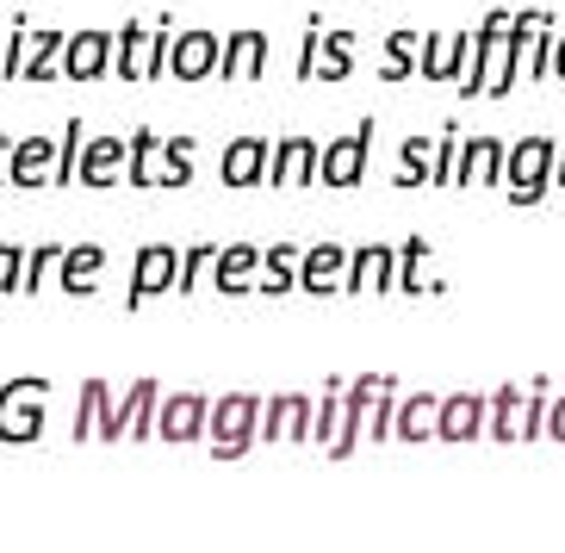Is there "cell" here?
Listing matches in <instances>:
<instances>
[{
	"label": "cell",
	"mask_w": 565,
	"mask_h": 553,
	"mask_svg": "<svg viewBox=\"0 0 565 553\" xmlns=\"http://www.w3.org/2000/svg\"><path fill=\"white\" fill-rule=\"evenodd\" d=\"M392 417H398V392L366 411V442H380V448H385V436H392Z\"/></svg>",
	"instance_id": "60d3db41"
},
{
	"label": "cell",
	"mask_w": 565,
	"mask_h": 553,
	"mask_svg": "<svg viewBox=\"0 0 565 553\" xmlns=\"http://www.w3.org/2000/svg\"><path fill=\"white\" fill-rule=\"evenodd\" d=\"M503 174V143L498 137H460V162H454V187H479Z\"/></svg>",
	"instance_id": "cb8c5ba5"
},
{
	"label": "cell",
	"mask_w": 565,
	"mask_h": 553,
	"mask_svg": "<svg viewBox=\"0 0 565 553\" xmlns=\"http://www.w3.org/2000/svg\"><path fill=\"white\" fill-rule=\"evenodd\" d=\"M547 174H553V143L547 137H522L510 150V205H534L547 193Z\"/></svg>",
	"instance_id": "ba28073f"
},
{
	"label": "cell",
	"mask_w": 565,
	"mask_h": 553,
	"mask_svg": "<svg viewBox=\"0 0 565 553\" xmlns=\"http://www.w3.org/2000/svg\"><path fill=\"white\" fill-rule=\"evenodd\" d=\"M63 44H68V32H32V51H25V75L19 82H51V75H63Z\"/></svg>",
	"instance_id": "83f0119b"
},
{
	"label": "cell",
	"mask_w": 565,
	"mask_h": 553,
	"mask_svg": "<svg viewBox=\"0 0 565 553\" xmlns=\"http://www.w3.org/2000/svg\"><path fill=\"white\" fill-rule=\"evenodd\" d=\"M25 51H32V25H25V19H13L7 51H0V82H19V75H25Z\"/></svg>",
	"instance_id": "d590c367"
},
{
	"label": "cell",
	"mask_w": 565,
	"mask_h": 553,
	"mask_svg": "<svg viewBox=\"0 0 565 553\" xmlns=\"http://www.w3.org/2000/svg\"><path fill=\"white\" fill-rule=\"evenodd\" d=\"M454 162H460V125H441V137H435V187H454Z\"/></svg>",
	"instance_id": "f35d334b"
},
{
	"label": "cell",
	"mask_w": 565,
	"mask_h": 553,
	"mask_svg": "<svg viewBox=\"0 0 565 553\" xmlns=\"http://www.w3.org/2000/svg\"><path fill=\"white\" fill-rule=\"evenodd\" d=\"M82 150H87V125L82 118H68L63 137H56V187H75V174H82Z\"/></svg>",
	"instance_id": "1f68e13d"
},
{
	"label": "cell",
	"mask_w": 565,
	"mask_h": 553,
	"mask_svg": "<svg viewBox=\"0 0 565 553\" xmlns=\"http://www.w3.org/2000/svg\"><path fill=\"white\" fill-rule=\"evenodd\" d=\"M150 56H156V25H143V19L118 25V51H113L118 82H150Z\"/></svg>",
	"instance_id": "44dd1931"
},
{
	"label": "cell",
	"mask_w": 565,
	"mask_h": 553,
	"mask_svg": "<svg viewBox=\"0 0 565 553\" xmlns=\"http://www.w3.org/2000/svg\"><path fill=\"white\" fill-rule=\"evenodd\" d=\"M547 429H553V436L565 442V398H559V411H553V423H547Z\"/></svg>",
	"instance_id": "ee69618b"
},
{
	"label": "cell",
	"mask_w": 565,
	"mask_h": 553,
	"mask_svg": "<svg viewBox=\"0 0 565 553\" xmlns=\"http://www.w3.org/2000/svg\"><path fill=\"white\" fill-rule=\"evenodd\" d=\"M416 56H423V32H392V38H385L380 75H385V82H411V75H416Z\"/></svg>",
	"instance_id": "f1b7e54d"
},
{
	"label": "cell",
	"mask_w": 565,
	"mask_h": 553,
	"mask_svg": "<svg viewBox=\"0 0 565 553\" xmlns=\"http://www.w3.org/2000/svg\"><path fill=\"white\" fill-rule=\"evenodd\" d=\"M217 51H224V38L205 32V25L174 32V44H168V75L174 82H205V75H217Z\"/></svg>",
	"instance_id": "8fae6325"
},
{
	"label": "cell",
	"mask_w": 565,
	"mask_h": 553,
	"mask_svg": "<svg viewBox=\"0 0 565 553\" xmlns=\"http://www.w3.org/2000/svg\"><path fill=\"white\" fill-rule=\"evenodd\" d=\"M267 32H255V25H243V32L224 38V51H217V75L212 82H262L267 75Z\"/></svg>",
	"instance_id": "7c38bea8"
},
{
	"label": "cell",
	"mask_w": 565,
	"mask_h": 553,
	"mask_svg": "<svg viewBox=\"0 0 565 553\" xmlns=\"http://www.w3.org/2000/svg\"><path fill=\"white\" fill-rule=\"evenodd\" d=\"M156 168H162V137L143 125V131L131 137V168H125V181H131V187H156Z\"/></svg>",
	"instance_id": "4dcf8cb0"
},
{
	"label": "cell",
	"mask_w": 565,
	"mask_h": 553,
	"mask_svg": "<svg viewBox=\"0 0 565 553\" xmlns=\"http://www.w3.org/2000/svg\"><path fill=\"white\" fill-rule=\"evenodd\" d=\"M193 181V137H162V168L156 187H186Z\"/></svg>",
	"instance_id": "d6a6232c"
},
{
	"label": "cell",
	"mask_w": 565,
	"mask_h": 553,
	"mask_svg": "<svg viewBox=\"0 0 565 553\" xmlns=\"http://www.w3.org/2000/svg\"><path fill=\"white\" fill-rule=\"evenodd\" d=\"M212 262H217V243H193V249H181V286H174V293H193V286L212 274Z\"/></svg>",
	"instance_id": "74e56055"
},
{
	"label": "cell",
	"mask_w": 565,
	"mask_h": 553,
	"mask_svg": "<svg viewBox=\"0 0 565 553\" xmlns=\"http://www.w3.org/2000/svg\"><path fill=\"white\" fill-rule=\"evenodd\" d=\"M19 280H25V249L19 243H0V299H13Z\"/></svg>",
	"instance_id": "ab89813d"
},
{
	"label": "cell",
	"mask_w": 565,
	"mask_h": 553,
	"mask_svg": "<svg viewBox=\"0 0 565 553\" xmlns=\"http://www.w3.org/2000/svg\"><path fill=\"white\" fill-rule=\"evenodd\" d=\"M44 398H51V380H38V373H19L0 386V442L7 448H32L44 436Z\"/></svg>",
	"instance_id": "7a4b0ae2"
},
{
	"label": "cell",
	"mask_w": 565,
	"mask_h": 553,
	"mask_svg": "<svg viewBox=\"0 0 565 553\" xmlns=\"http://www.w3.org/2000/svg\"><path fill=\"white\" fill-rule=\"evenodd\" d=\"M205 423H212V398H205V392H162V411H156V436H162L168 448L205 442Z\"/></svg>",
	"instance_id": "8992f818"
},
{
	"label": "cell",
	"mask_w": 565,
	"mask_h": 553,
	"mask_svg": "<svg viewBox=\"0 0 565 553\" xmlns=\"http://www.w3.org/2000/svg\"><path fill=\"white\" fill-rule=\"evenodd\" d=\"M423 262H429V236H404L398 243V293L404 299H423Z\"/></svg>",
	"instance_id": "f546056e"
},
{
	"label": "cell",
	"mask_w": 565,
	"mask_h": 553,
	"mask_svg": "<svg viewBox=\"0 0 565 553\" xmlns=\"http://www.w3.org/2000/svg\"><path fill=\"white\" fill-rule=\"evenodd\" d=\"M181 286V249L174 243H150V249H137V268H131V311L143 299H162V293H174Z\"/></svg>",
	"instance_id": "9c48e42d"
},
{
	"label": "cell",
	"mask_w": 565,
	"mask_h": 553,
	"mask_svg": "<svg viewBox=\"0 0 565 553\" xmlns=\"http://www.w3.org/2000/svg\"><path fill=\"white\" fill-rule=\"evenodd\" d=\"M7 187H56V137H19Z\"/></svg>",
	"instance_id": "7402d4cb"
},
{
	"label": "cell",
	"mask_w": 565,
	"mask_h": 553,
	"mask_svg": "<svg viewBox=\"0 0 565 553\" xmlns=\"http://www.w3.org/2000/svg\"><path fill=\"white\" fill-rule=\"evenodd\" d=\"M125 168H131V137H87L75 187H118Z\"/></svg>",
	"instance_id": "2e32d148"
},
{
	"label": "cell",
	"mask_w": 565,
	"mask_h": 553,
	"mask_svg": "<svg viewBox=\"0 0 565 553\" xmlns=\"http://www.w3.org/2000/svg\"><path fill=\"white\" fill-rule=\"evenodd\" d=\"M366 150H373V118H361L349 137L323 143V162H317V187H361L366 181Z\"/></svg>",
	"instance_id": "5b68a950"
},
{
	"label": "cell",
	"mask_w": 565,
	"mask_h": 553,
	"mask_svg": "<svg viewBox=\"0 0 565 553\" xmlns=\"http://www.w3.org/2000/svg\"><path fill=\"white\" fill-rule=\"evenodd\" d=\"M534 429H541V404H534L522 386H503L498 398H491V436L498 442H529Z\"/></svg>",
	"instance_id": "e0dca14e"
},
{
	"label": "cell",
	"mask_w": 565,
	"mask_h": 553,
	"mask_svg": "<svg viewBox=\"0 0 565 553\" xmlns=\"http://www.w3.org/2000/svg\"><path fill=\"white\" fill-rule=\"evenodd\" d=\"M299 82H349L354 75V32H330L323 19L305 25V51H299Z\"/></svg>",
	"instance_id": "277c9868"
},
{
	"label": "cell",
	"mask_w": 565,
	"mask_h": 553,
	"mask_svg": "<svg viewBox=\"0 0 565 553\" xmlns=\"http://www.w3.org/2000/svg\"><path fill=\"white\" fill-rule=\"evenodd\" d=\"M423 181H435V143H429V137H404L398 187H423Z\"/></svg>",
	"instance_id": "836d02e7"
},
{
	"label": "cell",
	"mask_w": 565,
	"mask_h": 553,
	"mask_svg": "<svg viewBox=\"0 0 565 553\" xmlns=\"http://www.w3.org/2000/svg\"><path fill=\"white\" fill-rule=\"evenodd\" d=\"M342 280H349V249H335V243H317V249H305L299 286L311 293V299H335V293H342Z\"/></svg>",
	"instance_id": "ffe728a7"
},
{
	"label": "cell",
	"mask_w": 565,
	"mask_h": 553,
	"mask_svg": "<svg viewBox=\"0 0 565 553\" xmlns=\"http://www.w3.org/2000/svg\"><path fill=\"white\" fill-rule=\"evenodd\" d=\"M106 404H113V386H106V380H82V398H75V423H68V442L100 436Z\"/></svg>",
	"instance_id": "4316f807"
},
{
	"label": "cell",
	"mask_w": 565,
	"mask_h": 553,
	"mask_svg": "<svg viewBox=\"0 0 565 553\" xmlns=\"http://www.w3.org/2000/svg\"><path fill=\"white\" fill-rule=\"evenodd\" d=\"M267 156H274L267 137H231V150L217 162V181L224 187H267Z\"/></svg>",
	"instance_id": "ac0fdd59"
},
{
	"label": "cell",
	"mask_w": 565,
	"mask_h": 553,
	"mask_svg": "<svg viewBox=\"0 0 565 553\" xmlns=\"http://www.w3.org/2000/svg\"><path fill=\"white\" fill-rule=\"evenodd\" d=\"M13 143L19 137H7V125H0V187H7V174H13Z\"/></svg>",
	"instance_id": "7bdbcfd3"
},
{
	"label": "cell",
	"mask_w": 565,
	"mask_h": 553,
	"mask_svg": "<svg viewBox=\"0 0 565 553\" xmlns=\"http://www.w3.org/2000/svg\"><path fill=\"white\" fill-rule=\"evenodd\" d=\"M100 274H106V249H100V243H75V249H63L56 286H63L68 299H87V293L100 286Z\"/></svg>",
	"instance_id": "603a6c76"
},
{
	"label": "cell",
	"mask_w": 565,
	"mask_h": 553,
	"mask_svg": "<svg viewBox=\"0 0 565 553\" xmlns=\"http://www.w3.org/2000/svg\"><path fill=\"white\" fill-rule=\"evenodd\" d=\"M491 429V411H484L479 392H454L441 398V417H435V442H448V448H466V442H479Z\"/></svg>",
	"instance_id": "4fadbf2b"
},
{
	"label": "cell",
	"mask_w": 565,
	"mask_h": 553,
	"mask_svg": "<svg viewBox=\"0 0 565 553\" xmlns=\"http://www.w3.org/2000/svg\"><path fill=\"white\" fill-rule=\"evenodd\" d=\"M299 262H305V255L292 249V243L262 249V280H255V293H262V299H286V293L299 286Z\"/></svg>",
	"instance_id": "484cf974"
},
{
	"label": "cell",
	"mask_w": 565,
	"mask_h": 553,
	"mask_svg": "<svg viewBox=\"0 0 565 553\" xmlns=\"http://www.w3.org/2000/svg\"><path fill=\"white\" fill-rule=\"evenodd\" d=\"M435 417H441V398H435V392H411V398H398L392 436L416 448V442H429V436H435Z\"/></svg>",
	"instance_id": "d4e9b609"
},
{
	"label": "cell",
	"mask_w": 565,
	"mask_h": 553,
	"mask_svg": "<svg viewBox=\"0 0 565 553\" xmlns=\"http://www.w3.org/2000/svg\"><path fill=\"white\" fill-rule=\"evenodd\" d=\"M311 423H317V398H305V392L262 398V442H311Z\"/></svg>",
	"instance_id": "30bf717a"
},
{
	"label": "cell",
	"mask_w": 565,
	"mask_h": 553,
	"mask_svg": "<svg viewBox=\"0 0 565 553\" xmlns=\"http://www.w3.org/2000/svg\"><path fill=\"white\" fill-rule=\"evenodd\" d=\"M342 392H349V380H330V386H323V398H317V423H311V442H323V448H330V442H335V423H342Z\"/></svg>",
	"instance_id": "e575fe53"
},
{
	"label": "cell",
	"mask_w": 565,
	"mask_h": 553,
	"mask_svg": "<svg viewBox=\"0 0 565 553\" xmlns=\"http://www.w3.org/2000/svg\"><path fill=\"white\" fill-rule=\"evenodd\" d=\"M205 442H212V460H243L262 442V398L255 392H224V398H212Z\"/></svg>",
	"instance_id": "6da1fadb"
},
{
	"label": "cell",
	"mask_w": 565,
	"mask_h": 553,
	"mask_svg": "<svg viewBox=\"0 0 565 553\" xmlns=\"http://www.w3.org/2000/svg\"><path fill=\"white\" fill-rule=\"evenodd\" d=\"M317 162H323V143L280 137L274 156H267V187H317Z\"/></svg>",
	"instance_id": "9a60e30c"
},
{
	"label": "cell",
	"mask_w": 565,
	"mask_h": 553,
	"mask_svg": "<svg viewBox=\"0 0 565 553\" xmlns=\"http://www.w3.org/2000/svg\"><path fill=\"white\" fill-rule=\"evenodd\" d=\"M51 268H63V243H38V249H25V280H19V293H38Z\"/></svg>",
	"instance_id": "8d00e7d4"
},
{
	"label": "cell",
	"mask_w": 565,
	"mask_h": 553,
	"mask_svg": "<svg viewBox=\"0 0 565 553\" xmlns=\"http://www.w3.org/2000/svg\"><path fill=\"white\" fill-rule=\"evenodd\" d=\"M255 280H262V249H255V243H224L217 262H212V286L224 299H243Z\"/></svg>",
	"instance_id": "d6986e66"
},
{
	"label": "cell",
	"mask_w": 565,
	"mask_h": 553,
	"mask_svg": "<svg viewBox=\"0 0 565 553\" xmlns=\"http://www.w3.org/2000/svg\"><path fill=\"white\" fill-rule=\"evenodd\" d=\"M441 51H448V38H441V32L423 38V56H416V75H423V82H435V63H441Z\"/></svg>",
	"instance_id": "b9f144b4"
},
{
	"label": "cell",
	"mask_w": 565,
	"mask_h": 553,
	"mask_svg": "<svg viewBox=\"0 0 565 553\" xmlns=\"http://www.w3.org/2000/svg\"><path fill=\"white\" fill-rule=\"evenodd\" d=\"M113 51H118V32H68L63 75L68 82H100V75H113Z\"/></svg>",
	"instance_id": "5bb4252c"
},
{
	"label": "cell",
	"mask_w": 565,
	"mask_h": 553,
	"mask_svg": "<svg viewBox=\"0 0 565 553\" xmlns=\"http://www.w3.org/2000/svg\"><path fill=\"white\" fill-rule=\"evenodd\" d=\"M0 51H7V38H0Z\"/></svg>",
	"instance_id": "f6af8a7d"
},
{
	"label": "cell",
	"mask_w": 565,
	"mask_h": 553,
	"mask_svg": "<svg viewBox=\"0 0 565 553\" xmlns=\"http://www.w3.org/2000/svg\"><path fill=\"white\" fill-rule=\"evenodd\" d=\"M156 411H162V386H156L150 373L143 380H131V386L118 392L113 404H106L100 417V442H150L156 436Z\"/></svg>",
	"instance_id": "3957f363"
},
{
	"label": "cell",
	"mask_w": 565,
	"mask_h": 553,
	"mask_svg": "<svg viewBox=\"0 0 565 553\" xmlns=\"http://www.w3.org/2000/svg\"><path fill=\"white\" fill-rule=\"evenodd\" d=\"M349 299H380V293H398V249L385 243H361L349 249V280H342Z\"/></svg>",
	"instance_id": "52a82bcc"
}]
</instances>
